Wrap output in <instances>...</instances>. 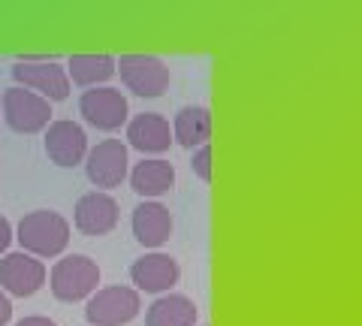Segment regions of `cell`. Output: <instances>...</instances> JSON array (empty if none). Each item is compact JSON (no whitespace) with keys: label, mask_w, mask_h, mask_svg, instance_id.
<instances>
[{"label":"cell","mask_w":362,"mask_h":326,"mask_svg":"<svg viewBox=\"0 0 362 326\" xmlns=\"http://www.w3.org/2000/svg\"><path fill=\"white\" fill-rule=\"evenodd\" d=\"M70 221H66L61 211L54 209H37V211H28L25 218L18 221L16 227V239L21 245L25 254L33 257H58L66 251L70 245Z\"/></svg>","instance_id":"1"},{"label":"cell","mask_w":362,"mask_h":326,"mask_svg":"<svg viewBox=\"0 0 362 326\" xmlns=\"http://www.w3.org/2000/svg\"><path fill=\"white\" fill-rule=\"evenodd\" d=\"M100 284V266L85 254H66L49 272V287L61 302L90 299Z\"/></svg>","instance_id":"2"},{"label":"cell","mask_w":362,"mask_h":326,"mask_svg":"<svg viewBox=\"0 0 362 326\" xmlns=\"http://www.w3.org/2000/svg\"><path fill=\"white\" fill-rule=\"evenodd\" d=\"M142 308V296L136 287L112 284L100 287L85 305V318L90 326H124L130 323Z\"/></svg>","instance_id":"3"},{"label":"cell","mask_w":362,"mask_h":326,"mask_svg":"<svg viewBox=\"0 0 362 326\" xmlns=\"http://www.w3.org/2000/svg\"><path fill=\"white\" fill-rule=\"evenodd\" d=\"M0 112H4V121L16 133H40L52 124V103L42 100L40 94L28 91V88H6L4 97H0Z\"/></svg>","instance_id":"4"},{"label":"cell","mask_w":362,"mask_h":326,"mask_svg":"<svg viewBox=\"0 0 362 326\" xmlns=\"http://www.w3.org/2000/svg\"><path fill=\"white\" fill-rule=\"evenodd\" d=\"M121 82L136 97H160L169 88V66L157 54H121L115 61Z\"/></svg>","instance_id":"5"},{"label":"cell","mask_w":362,"mask_h":326,"mask_svg":"<svg viewBox=\"0 0 362 326\" xmlns=\"http://www.w3.org/2000/svg\"><path fill=\"white\" fill-rule=\"evenodd\" d=\"M13 78L18 88H28L49 103H61L70 97V76L58 61H18L13 66Z\"/></svg>","instance_id":"6"},{"label":"cell","mask_w":362,"mask_h":326,"mask_svg":"<svg viewBox=\"0 0 362 326\" xmlns=\"http://www.w3.org/2000/svg\"><path fill=\"white\" fill-rule=\"evenodd\" d=\"M45 278H49L45 263L33 254L13 251L4 254V260H0V290L6 296H33L37 290H42Z\"/></svg>","instance_id":"7"},{"label":"cell","mask_w":362,"mask_h":326,"mask_svg":"<svg viewBox=\"0 0 362 326\" xmlns=\"http://www.w3.org/2000/svg\"><path fill=\"white\" fill-rule=\"evenodd\" d=\"M78 112L88 121L90 127L97 130H118L121 124H127V97H124L118 88H88V91L78 97Z\"/></svg>","instance_id":"8"},{"label":"cell","mask_w":362,"mask_h":326,"mask_svg":"<svg viewBox=\"0 0 362 326\" xmlns=\"http://www.w3.org/2000/svg\"><path fill=\"white\" fill-rule=\"evenodd\" d=\"M127 145L121 139H103L97 142L94 149H88L85 157V173H88V182L94 187H118L124 178H127Z\"/></svg>","instance_id":"9"},{"label":"cell","mask_w":362,"mask_h":326,"mask_svg":"<svg viewBox=\"0 0 362 326\" xmlns=\"http://www.w3.org/2000/svg\"><path fill=\"white\" fill-rule=\"evenodd\" d=\"M45 154H49L52 163L64 166V170L85 163V157H88L85 130L78 127L76 121H66V118L52 121V124L45 127Z\"/></svg>","instance_id":"10"},{"label":"cell","mask_w":362,"mask_h":326,"mask_svg":"<svg viewBox=\"0 0 362 326\" xmlns=\"http://www.w3.org/2000/svg\"><path fill=\"white\" fill-rule=\"evenodd\" d=\"M181 278V269L178 260L169 254L160 251H151V254H142L139 260L130 266V281L136 284L139 293H169Z\"/></svg>","instance_id":"11"},{"label":"cell","mask_w":362,"mask_h":326,"mask_svg":"<svg viewBox=\"0 0 362 326\" xmlns=\"http://www.w3.org/2000/svg\"><path fill=\"white\" fill-rule=\"evenodd\" d=\"M73 223L85 235H106L118 227V202L103 190H90V194L78 197Z\"/></svg>","instance_id":"12"},{"label":"cell","mask_w":362,"mask_h":326,"mask_svg":"<svg viewBox=\"0 0 362 326\" xmlns=\"http://www.w3.org/2000/svg\"><path fill=\"white\" fill-rule=\"evenodd\" d=\"M133 235L136 242L145 245V248H160V245L169 242L173 235V215L163 202L157 199H145L133 209Z\"/></svg>","instance_id":"13"},{"label":"cell","mask_w":362,"mask_h":326,"mask_svg":"<svg viewBox=\"0 0 362 326\" xmlns=\"http://www.w3.org/2000/svg\"><path fill=\"white\" fill-rule=\"evenodd\" d=\"M127 142L142 154H163L173 145V127L157 112H142L133 121H127Z\"/></svg>","instance_id":"14"},{"label":"cell","mask_w":362,"mask_h":326,"mask_svg":"<svg viewBox=\"0 0 362 326\" xmlns=\"http://www.w3.org/2000/svg\"><path fill=\"white\" fill-rule=\"evenodd\" d=\"M130 185L139 197L145 199H157L169 194L175 187V166L163 161V157H151V161H142L133 166L130 173Z\"/></svg>","instance_id":"15"},{"label":"cell","mask_w":362,"mask_h":326,"mask_svg":"<svg viewBox=\"0 0 362 326\" xmlns=\"http://www.w3.org/2000/svg\"><path fill=\"white\" fill-rule=\"evenodd\" d=\"M173 139L181 145V149H190V151L209 145V139H211V112L206 106L178 109V115L173 121Z\"/></svg>","instance_id":"16"},{"label":"cell","mask_w":362,"mask_h":326,"mask_svg":"<svg viewBox=\"0 0 362 326\" xmlns=\"http://www.w3.org/2000/svg\"><path fill=\"white\" fill-rule=\"evenodd\" d=\"M115 73L118 70L112 54H73L66 61L70 85H78V88H103V82H109Z\"/></svg>","instance_id":"17"},{"label":"cell","mask_w":362,"mask_h":326,"mask_svg":"<svg viewBox=\"0 0 362 326\" xmlns=\"http://www.w3.org/2000/svg\"><path fill=\"white\" fill-rule=\"evenodd\" d=\"M197 323V305L194 299L181 293H163L151 302L145 314V326H194Z\"/></svg>","instance_id":"18"},{"label":"cell","mask_w":362,"mask_h":326,"mask_svg":"<svg viewBox=\"0 0 362 326\" xmlns=\"http://www.w3.org/2000/svg\"><path fill=\"white\" fill-rule=\"evenodd\" d=\"M190 166H194V173L202 178V182H211V145H202V149H197Z\"/></svg>","instance_id":"19"},{"label":"cell","mask_w":362,"mask_h":326,"mask_svg":"<svg viewBox=\"0 0 362 326\" xmlns=\"http://www.w3.org/2000/svg\"><path fill=\"white\" fill-rule=\"evenodd\" d=\"M13 239H16L13 223H9L4 215H0V254H6V251H9V245H13Z\"/></svg>","instance_id":"20"},{"label":"cell","mask_w":362,"mask_h":326,"mask_svg":"<svg viewBox=\"0 0 362 326\" xmlns=\"http://www.w3.org/2000/svg\"><path fill=\"white\" fill-rule=\"evenodd\" d=\"M9 318H13V302H9V296L0 290V326H6Z\"/></svg>","instance_id":"21"},{"label":"cell","mask_w":362,"mask_h":326,"mask_svg":"<svg viewBox=\"0 0 362 326\" xmlns=\"http://www.w3.org/2000/svg\"><path fill=\"white\" fill-rule=\"evenodd\" d=\"M16 326H58V323L49 320V318H42V314H30V318H21Z\"/></svg>","instance_id":"22"},{"label":"cell","mask_w":362,"mask_h":326,"mask_svg":"<svg viewBox=\"0 0 362 326\" xmlns=\"http://www.w3.org/2000/svg\"><path fill=\"white\" fill-rule=\"evenodd\" d=\"M0 118H4V112H0Z\"/></svg>","instance_id":"23"}]
</instances>
